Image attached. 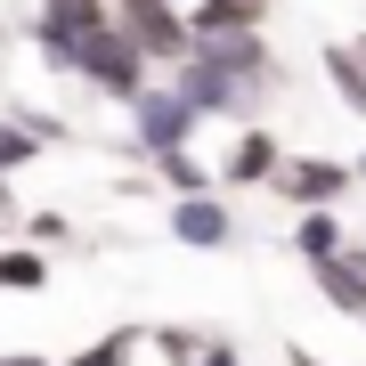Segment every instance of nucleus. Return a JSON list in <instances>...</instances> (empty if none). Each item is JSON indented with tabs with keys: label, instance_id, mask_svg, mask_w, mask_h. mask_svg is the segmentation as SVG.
I'll return each instance as SVG.
<instances>
[{
	"label": "nucleus",
	"instance_id": "f257e3e1",
	"mask_svg": "<svg viewBox=\"0 0 366 366\" xmlns=\"http://www.w3.org/2000/svg\"><path fill=\"white\" fill-rule=\"evenodd\" d=\"M49 66H57V74H74L81 90L114 98V106H131V98L147 90V81H155V66H147V49H139V41L122 33V25H98V33H81L74 49H57V57H49Z\"/></svg>",
	"mask_w": 366,
	"mask_h": 366
},
{
	"label": "nucleus",
	"instance_id": "20e7f679",
	"mask_svg": "<svg viewBox=\"0 0 366 366\" xmlns=\"http://www.w3.org/2000/svg\"><path fill=\"white\" fill-rule=\"evenodd\" d=\"M350 187H358V163H342V155H285V171H277L269 196L293 204V212H342Z\"/></svg>",
	"mask_w": 366,
	"mask_h": 366
},
{
	"label": "nucleus",
	"instance_id": "39448f33",
	"mask_svg": "<svg viewBox=\"0 0 366 366\" xmlns=\"http://www.w3.org/2000/svg\"><path fill=\"white\" fill-rule=\"evenodd\" d=\"M196 66L244 81V90H269V98H277V81H285V66H277V49H269V33H220V41H196Z\"/></svg>",
	"mask_w": 366,
	"mask_h": 366
},
{
	"label": "nucleus",
	"instance_id": "f3484780",
	"mask_svg": "<svg viewBox=\"0 0 366 366\" xmlns=\"http://www.w3.org/2000/svg\"><path fill=\"white\" fill-rule=\"evenodd\" d=\"M33 155H41V131H25L16 114H0V179H16Z\"/></svg>",
	"mask_w": 366,
	"mask_h": 366
},
{
	"label": "nucleus",
	"instance_id": "b1692460",
	"mask_svg": "<svg viewBox=\"0 0 366 366\" xmlns=\"http://www.w3.org/2000/svg\"><path fill=\"white\" fill-rule=\"evenodd\" d=\"M0 57H9V25H0Z\"/></svg>",
	"mask_w": 366,
	"mask_h": 366
},
{
	"label": "nucleus",
	"instance_id": "4be33fe9",
	"mask_svg": "<svg viewBox=\"0 0 366 366\" xmlns=\"http://www.w3.org/2000/svg\"><path fill=\"white\" fill-rule=\"evenodd\" d=\"M285 366H326V358H317V350H301V342H293V350H285Z\"/></svg>",
	"mask_w": 366,
	"mask_h": 366
},
{
	"label": "nucleus",
	"instance_id": "0eeeda50",
	"mask_svg": "<svg viewBox=\"0 0 366 366\" xmlns=\"http://www.w3.org/2000/svg\"><path fill=\"white\" fill-rule=\"evenodd\" d=\"M171 244H187V252H228L236 244V212L228 196H171Z\"/></svg>",
	"mask_w": 366,
	"mask_h": 366
},
{
	"label": "nucleus",
	"instance_id": "a211bd4d",
	"mask_svg": "<svg viewBox=\"0 0 366 366\" xmlns=\"http://www.w3.org/2000/svg\"><path fill=\"white\" fill-rule=\"evenodd\" d=\"M66 236H74V220H66V212H25V244L57 252V244H66Z\"/></svg>",
	"mask_w": 366,
	"mask_h": 366
},
{
	"label": "nucleus",
	"instance_id": "9d476101",
	"mask_svg": "<svg viewBox=\"0 0 366 366\" xmlns=\"http://www.w3.org/2000/svg\"><path fill=\"white\" fill-rule=\"evenodd\" d=\"M187 25H196V41H220V33H269V0H187Z\"/></svg>",
	"mask_w": 366,
	"mask_h": 366
},
{
	"label": "nucleus",
	"instance_id": "9b49d317",
	"mask_svg": "<svg viewBox=\"0 0 366 366\" xmlns=\"http://www.w3.org/2000/svg\"><path fill=\"white\" fill-rule=\"evenodd\" d=\"M293 252L310 269H326L334 252H350V228H342V212H293Z\"/></svg>",
	"mask_w": 366,
	"mask_h": 366
},
{
	"label": "nucleus",
	"instance_id": "412c9836",
	"mask_svg": "<svg viewBox=\"0 0 366 366\" xmlns=\"http://www.w3.org/2000/svg\"><path fill=\"white\" fill-rule=\"evenodd\" d=\"M0 366H57V358H33V350H9V358H0Z\"/></svg>",
	"mask_w": 366,
	"mask_h": 366
},
{
	"label": "nucleus",
	"instance_id": "1a4fd4ad",
	"mask_svg": "<svg viewBox=\"0 0 366 366\" xmlns=\"http://www.w3.org/2000/svg\"><path fill=\"white\" fill-rule=\"evenodd\" d=\"M317 277V293H326V310H342V317H366V244H350V252H334L326 269H310Z\"/></svg>",
	"mask_w": 366,
	"mask_h": 366
},
{
	"label": "nucleus",
	"instance_id": "6e6552de",
	"mask_svg": "<svg viewBox=\"0 0 366 366\" xmlns=\"http://www.w3.org/2000/svg\"><path fill=\"white\" fill-rule=\"evenodd\" d=\"M277 171H285L277 131L269 122H244V131L228 139V155H220V187H277Z\"/></svg>",
	"mask_w": 366,
	"mask_h": 366
},
{
	"label": "nucleus",
	"instance_id": "dca6fc26",
	"mask_svg": "<svg viewBox=\"0 0 366 366\" xmlns=\"http://www.w3.org/2000/svg\"><path fill=\"white\" fill-rule=\"evenodd\" d=\"M147 350H163V366H196L212 350V334L204 326H147Z\"/></svg>",
	"mask_w": 366,
	"mask_h": 366
},
{
	"label": "nucleus",
	"instance_id": "423d86ee",
	"mask_svg": "<svg viewBox=\"0 0 366 366\" xmlns=\"http://www.w3.org/2000/svg\"><path fill=\"white\" fill-rule=\"evenodd\" d=\"M98 25H114V0H33V16H25V33H33L41 57L74 49V41L98 33Z\"/></svg>",
	"mask_w": 366,
	"mask_h": 366
},
{
	"label": "nucleus",
	"instance_id": "ddd939ff",
	"mask_svg": "<svg viewBox=\"0 0 366 366\" xmlns=\"http://www.w3.org/2000/svg\"><path fill=\"white\" fill-rule=\"evenodd\" d=\"M155 179L171 187V196H220V163H204L196 147H179V155L155 163Z\"/></svg>",
	"mask_w": 366,
	"mask_h": 366
},
{
	"label": "nucleus",
	"instance_id": "6ab92c4d",
	"mask_svg": "<svg viewBox=\"0 0 366 366\" xmlns=\"http://www.w3.org/2000/svg\"><path fill=\"white\" fill-rule=\"evenodd\" d=\"M25 236V204H16V179H0V244Z\"/></svg>",
	"mask_w": 366,
	"mask_h": 366
},
{
	"label": "nucleus",
	"instance_id": "f8f14e48",
	"mask_svg": "<svg viewBox=\"0 0 366 366\" xmlns=\"http://www.w3.org/2000/svg\"><path fill=\"white\" fill-rule=\"evenodd\" d=\"M326 90H334V106H350L366 122V57H358V41H326Z\"/></svg>",
	"mask_w": 366,
	"mask_h": 366
},
{
	"label": "nucleus",
	"instance_id": "f03ea898",
	"mask_svg": "<svg viewBox=\"0 0 366 366\" xmlns=\"http://www.w3.org/2000/svg\"><path fill=\"white\" fill-rule=\"evenodd\" d=\"M122 114H131V155H147V163H163V155H179V147H196V131H204V114L187 106L179 81H147Z\"/></svg>",
	"mask_w": 366,
	"mask_h": 366
},
{
	"label": "nucleus",
	"instance_id": "5701e85b",
	"mask_svg": "<svg viewBox=\"0 0 366 366\" xmlns=\"http://www.w3.org/2000/svg\"><path fill=\"white\" fill-rule=\"evenodd\" d=\"M350 163H358V179H366V147H358V155H350Z\"/></svg>",
	"mask_w": 366,
	"mask_h": 366
},
{
	"label": "nucleus",
	"instance_id": "2eb2a0df",
	"mask_svg": "<svg viewBox=\"0 0 366 366\" xmlns=\"http://www.w3.org/2000/svg\"><path fill=\"white\" fill-rule=\"evenodd\" d=\"M147 350V326H106L90 350H74V358H57V366H131Z\"/></svg>",
	"mask_w": 366,
	"mask_h": 366
},
{
	"label": "nucleus",
	"instance_id": "aec40b11",
	"mask_svg": "<svg viewBox=\"0 0 366 366\" xmlns=\"http://www.w3.org/2000/svg\"><path fill=\"white\" fill-rule=\"evenodd\" d=\"M196 366H244V350H236V342H228V334H212V350H204Z\"/></svg>",
	"mask_w": 366,
	"mask_h": 366
},
{
	"label": "nucleus",
	"instance_id": "7ed1b4c3",
	"mask_svg": "<svg viewBox=\"0 0 366 366\" xmlns=\"http://www.w3.org/2000/svg\"><path fill=\"white\" fill-rule=\"evenodd\" d=\"M114 25L147 49V66H187V57H196L187 0H114Z\"/></svg>",
	"mask_w": 366,
	"mask_h": 366
},
{
	"label": "nucleus",
	"instance_id": "4468645a",
	"mask_svg": "<svg viewBox=\"0 0 366 366\" xmlns=\"http://www.w3.org/2000/svg\"><path fill=\"white\" fill-rule=\"evenodd\" d=\"M41 285H49V252L25 244V236L0 244V293H41Z\"/></svg>",
	"mask_w": 366,
	"mask_h": 366
}]
</instances>
